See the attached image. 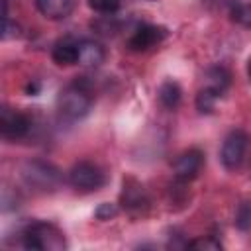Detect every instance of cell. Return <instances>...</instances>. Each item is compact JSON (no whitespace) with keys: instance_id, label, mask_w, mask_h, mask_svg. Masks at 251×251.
I'll return each instance as SVG.
<instances>
[{"instance_id":"1","label":"cell","mask_w":251,"mask_h":251,"mask_svg":"<svg viewBox=\"0 0 251 251\" xmlns=\"http://www.w3.org/2000/svg\"><path fill=\"white\" fill-rule=\"evenodd\" d=\"M90 108H92V94L86 80H75L59 92L57 110L61 118L69 122H76L82 120L90 112Z\"/></svg>"},{"instance_id":"2","label":"cell","mask_w":251,"mask_h":251,"mask_svg":"<svg viewBox=\"0 0 251 251\" xmlns=\"http://www.w3.org/2000/svg\"><path fill=\"white\" fill-rule=\"evenodd\" d=\"M22 241L25 249H35V251H61L65 249V237L61 229L53 224L47 222H33L29 224L24 233Z\"/></svg>"},{"instance_id":"3","label":"cell","mask_w":251,"mask_h":251,"mask_svg":"<svg viewBox=\"0 0 251 251\" xmlns=\"http://www.w3.org/2000/svg\"><path fill=\"white\" fill-rule=\"evenodd\" d=\"M69 180L71 184L76 188V190H82V192H92V190H98L106 184V173L96 165V163H90V161H80L76 163L71 173H69Z\"/></svg>"},{"instance_id":"4","label":"cell","mask_w":251,"mask_h":251,"mask_svg":"<svg viewBox=\"0 0 251 251\" xmlns=\"http://www.w3.org/2000/svg\"><path fill=\"white\" fill-rule=\"evenodd\" d=\"M249 147V135L243 129H233L227 133V137L224 139L222 151H220V159L222 165L227 171H235L245 157V151Z\"/></svg>"},{"instance_id":"5","label":"cell","mask_w":251,"mask_h":251,"mask_svg":"<svg viewBox=\"0 0 251 251\" xmlns=\"http://www.w3.org/2000/svg\"><path fill=\"white\" fill-rule=\"evenodd\" d=\"M24 178L27 184L41 188V190H49L59 182V171L49 165V163H41V161H33L27 163L24 169Z\"/></svg>"},{"instance_id":"6","label":"cell","mask_w":251,"mask_h":251,"mask_svg":"<svg viewBox=\"0 0 251 251\" xmlns=\"http://www.w3.org/2000/svg\"><path fill=\"white\" fill-rule=\"evenodd\" d=\"M204 165V155L202 151L198 149H188L184 153H180L175 163H173V173H175V178L180 180V182H188L192 178L198 176L200 169Z\"/></svg>"},{"instance_id":"7","label":"cell","mask_w":251,"mask_h":251,"mask_svg":"<svg viewBox=\"0 0 251 251\" xmlns=\"http://www.w3.org/2000/svg\"><path fill=\"white\" fill-rule=\"evenodd\" d=\"M165 35H167V29H165V27H161V25H151V24H143V25H139V27L131 33V37L127 39V47H129L131 51H137V53L149 51L151 47L159 45V43L165 39Z\"/></svg>"},{"instance_id":"8","label":"cell","mask_w":251,"mask_h":251,"mask_svg":"<svg viewBox=\"0 0 251 251\" xmlns=\"http://www.w3.org/2000/svg\"><path fill=\"white\" fill-rule=\"evenodd\" d=\"M0 129H2L4 139H22L29 131V120L22 112L4 108L2 118H0Z\"/></svg>"},{"instance_id":"9","label":"cell","mask_w":251,"mask_h":251,"mask_svg":"<svg viewBox=\"0 0 251 251\" xmlns=\"http://www.w3.org/2000/svg\"><path fill=\"white\" fill-rule=\"evenodd\" d=\"M106 59L104 47L94 39H80L78 41V65L84 67H98Z\"/></svg>"},{"instance_id":"10","label":"cell","mask_w":251,"mask_h":251,"mask_svg":"<svg viewBox=\"0 0 251 251\" xmlns=\"http://www.w3.org/2000/svg\"><path fill=\"white\" fill-rule=\"evenodd\" d=\"M51 57L57 65H65V67L76 65L78 63V41L71 39V37H65V39L57 41L53 45Z\"/></svg>"},{"instance_id":"11","label":"cell","mask_w":251,"mask_h":251,"mask_svg":"<svg viewBox=\"0 0 251 251\" xmlns=\"http://www.w3.org/2000/svg\"><path fill=\"white\" fill-rule=\"evenodd\" d=\"M37 10L49 20H65L75 8V0H35Z\"/></svg>"},{"instance_id":"12","label":"cell","mask_w":251,"mask_h":251,"mask_svg":"<svg viewBox=\"0 0 251 251\" xmlns=\"http://www.w3.org/2000/svg\"><path fill=\"white\" fill-rule=\"evenodd\" d=\"M229 78H231L229 71L226 67L218 65V67H212V69L206 71V84L204 86L206 88H212L214 92H218L222 96L226 92V88L229 86Z\"/></svg>"},{"instance_id":"13","label":"cell","mask_w":251,"mask_h":251,"mask_svg":"<svg viewBox=\"0 0 251 251\" xmlns=\"http://www.w3.org/2000/svg\"><path fill=\"white\" fill-rule=\"evenodd\" d=\"M180 86L175 80H165L159 86V102L167 108V110H175L180 104Z\"/></svg>"},{"instance_id":"14","label":"cell","mask_w":251,"mask_h":251,"mask_svg":"<svg viewBox=\"0 0 251 251\" xmlns=\"http://www.w3.org/2000/svg\"><path fill=\"white\" fill-rule=\"evenodd\" d=\"M218 98H220V94L214 92L212 88H206V86L200 88V92L196 94V108H198V112H202V114H210V112L214 110Z\"/></svg>"},{"instance_id":"15","label":"cell","mask_w":251,"mask_h":251,"mask_svg":"<svg viewBox=\"0 0 251 251\" xmlns=\"http://www.w3.org/2000/svg\"><path fill=\"white\" fill-rule=\"evenodd\" d=\"M122 198H124V206H127V208H139L141 210V206H145L147 204V200H145V196H143V190L139 188V186H135V188H126L124 190V194H122Z\"/></svg>"},{"instance_id":"16","label":"cell","mask_w":251,"mask_h":251,"mask_svg":"<svg viewBox=\"0 0 251 251\" xmlns=\"http://www.w3.org/2000/svg\"><path fill=\"white\" fill-rule=\"evenodd\" d=\"M235 226L241 231H251V202H243L235 214Z\"/></svg>"},{"instance_id":"17","label":"cell","mask_w":251,"mask_h":251,"mask_svg":"<svg viewBox=\"0 0 251 251\" xmlns=\"http://www.w3.org/2000/svg\"><path fill=\"white\" fill-rule=\"evenodd\" d=\"M188 247H190V249H202V251H220V249H222V243H220L216 237L206 235V237H198V239L190 241Z\"/></svg>"},{"instance_id":"18","label":"cell","mask_w":251,"mask_h":251,"mask_svg":"<svg viewBox=\"0 0 251 251\" xmlns=\"http://www.w3.org/2000/svg\"><path fill=\"white\" fill-rule=\"evenodd\" d=\"M231 18L245 27H251V4H235L231 10Z\"/></svg>"},{"instance_id":"19","label":"cell","mask_w":251,"mask_h":251,"mask_svg":"<svg viewBox=\"0 0 251 251\" xmlns=\"http://www.w3.org/2000/svg\"><path fill=\"white\" fill-rule=\"evenodd\" d=\"M120 2L122 0H88V6L94 10V12H100V14H112L120 8Z\"/></svg>"},{"instance_id":"20","label":"cell","mask_w":251,"mask_h":251,"mask_svg":"<svg viewBox=\"0 0 251 251\" xmlns=\"http://www.w3.org/2000/svg\"><path fill=\"white\" fill-rule=\"evenodd\" d=\"M116 214H118V210L114 204H100V208L96 210V218H100V220H110Z\"/></svg>"},{"instance_id":"21","label":"cell","mask_w":251,"mask_h":251,"mask_svg":"<svg viewBox=\"0 0 251 251\" xmlns=\"http://www.w3.org/2000/svg\"><path fill=\"white\" fill-rule=\"evenodd\" d=\"M247 75H249V80H251V59H249V63H247Z\"/></svg>"}]
</instances>
